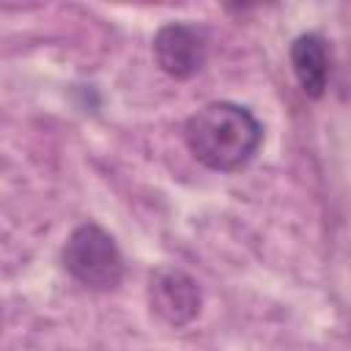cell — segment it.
Wrapping results in <instances>:
<instances>
[{
    "label": "cell",
    "mask_w": 351,
    "mask_h": 351,
    "mask_svg": "<svg viewBox=\"0 0 351 351\" xmlns=\"http://www.w3.org/2000/svg\"><path fill=\"white\" fill-rule=\"evenodd\" d=\"M184 140L200 165L217 173H233L252 162L261 148L263 129L247 107L233 101H211L189 115Z\"/></svg>",
    "instance_id": "cell-1"
},
{
    "label": "cell",
    "mask_w": 351,
    "mask_h": 351,
    "mask_svg": "<svg viewBox=\"0 0 351 351\" xmlns=\"http://www.w3.org/2000/svg\"><path fill=\"white\" fill-rule=\"evenodd\" d=\"M60 261L77 282L93 291H110L123 277V255L115 239L93 222H85L71 230L63 244Z\"/></svg>",
    "instance_id": "cell-2"
},
{
    "label": "cell",
    "mask_w": 351,
    "mask_h": 351,
    "mask_svg": "<svg viewBox=\"0 0 351 351\" xmlns=\"http://www.w3.org/2000/svg\"><path fill=\"white\" fill-rule=\"evenodd\" d=\"M148 304L170 326H184L197 318L203 293L192 274L176 266H159L148 277Z\"/></svg>",
    "instance_id": "cell-3"
},
{
    "label": "cell",
    "mask_w": 351,
    "mask_h": 351,
    "mask_svg": "<svg viewBox=\"0 0 351 351\" xmlns=\"http://www.w3.org/2000/svg\"><path fill=\"white\" fill-rule=\"evenodd\" d=\"M154 60L173 80H189L206 66V33L189 22H167L154 36Z\"/></svg>",
    "instance_id": "cell-4"
},
{
    "label": "cell",
    "mask_w": 351,
    "mask_h": 351,
    "mask_svg": "<svg viewBox=\"0 0 351 351\" xmlns=\"http://www.w3.org/2000/svg\"><path fill=\"white\" fill-rule=\"evenodd\" d=\"M291 69L299 88L310 99H321L329 82V52L318 33H302L291 44Z\"/></svg>",
    "instance_id": "cell-5"
}]
</instances>
